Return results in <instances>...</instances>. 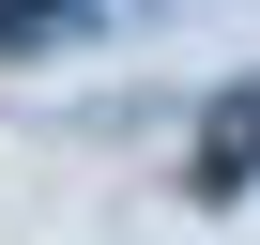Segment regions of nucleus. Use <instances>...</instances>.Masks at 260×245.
<instances>
[{
	"label": "nucleus",
	"instance_id": "2",
	"mask_svg": "<svg viewBox=\"0 0 260 245\" xmlns=\"http://www.w3.org/2000/svg\"><path fill=\"white\" fill-rule=\"evenodd\" d=\"M122 16V0H0V62H31V46H92Z\"/></svg>",
	"mask_w": 260,
	"mask_h": 245
},
{
	"label": "nucleus",
	"instance_id": "1",
	"mask_svg": "<svg viewBox=\"0 0 260 245\" xmlns=\"http://www.w3.org/2000/svg\"><path fill=\"white\" fill-rule=\"evenodd\" d=\"M184 184H199V199H245V184H260V77H230V92L199 107V154H184Z\"/></svg>",
	"mask_w": 260,
	"mask_h": 245
}]
</instances>
